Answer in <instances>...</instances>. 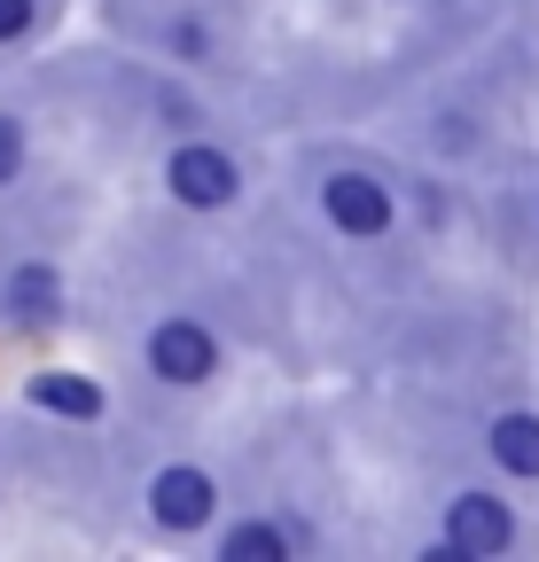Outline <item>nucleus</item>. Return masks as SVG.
Wrapping results in <instances>:
<instances>
[{
  "label": "nucleus",
  "instance_id": "obj_1",
  "mask_svg": "<svg viewBox=\"0 0 539 562\" xmlns=\"http://www.w3.org/2000/svg\"><path fill=\"white\" fill-rule=\"evenodd\" d=\"M165 180H172V195H180L188 211H220V203L235 195V165H227L220 149H180V157L165 165Z\"/></svg>",
  "mask_w": 539,
  "mask_h": 562
},
{
  "label": "nucleus",
  "instance_id": "obj_2",
  "mask_svg": "<svg viewBox=\"0 0 539 562\" xmlns=\"http://www.w3.org/2000/svg\"><path fill=\"white\" fill-rule=\"evenodd\" d=\"M149 368H157L165 383H204V375H212V336L195 328V321H165V328L149 336Z\"/></svg>",
  "mask_w": 539,
  "mask_h": 562
},
{
  "label": "nucleus",
  "instance_id": "obj_3",
  "mask_svg": "<svg viewBox=\"0 0 539 562\" xmlns=\"http://www.w3.org/2000/svg\"><path fill=\"white\" fill-rule=\"evenodd\" d=\"M446 547L453 554H501L508 547V508L485 501V492H461L453 516H446Z\"/></svg>",
  "mask_w": 539,
  "mask_h": 562
},
{
  "label": "nucleus",
  "instance_id": "obj_4",
  "mask_svg": "<svg viewBox=\"0 0 539 562\" xmlns=\"http://www.w3.org/2000/svg\"><path fill=\"white\" fill-rule=\"evenodd\" d=\"M328 220L345 227V235H383L391 195H383L368 172H336V180H328Z\"/></svg>",
  "mask_w": 539,
  "mask_h": 562
},
{
  "label": "nucleus",
  "instance_id": "obj_5",
  "mask_svg": "<svg viewBox=\"0 0 539 562\" xmlns=\"http://www.w3.org/2000/svg\"><path fill=\"white\" fill-rule=\"evenodd\" d=\"M149 508H157V524L195 531V524L212 516V476H204V469H165V476L149 484Z\"/></svg>",
  "mask_w": 539,
  "mask_h": 562
},
{
  "label": "nucleus",
  "instance_id": "obj_6",
  "mask_svg": "<svg viewBox=\"0 0 539 562\" xmlns=\"http://www.w3.org/2000/svg\"><path fill=\"white\" fill-rule=\"evenodd\" d=\"M493 461L508 476H539V414H501L493 422Z\"/></svg>",
  "mask_w": 539,
  "mask_h": 562
},
{
  "label": "nucleus",
  "instance_id": "obj_7",
  "mask_svg": "<svg viewBox=\"0 0 539 562\" xmlns=\"http://www.w3.org/2000/svg\"><path fill=\"white\" fill-rule=\"evenodd\" d=\"M32 406H47V414H71V422H94L102 414V391L87 383V375H32Z\"/></svg>",
  "mask_w": 539,
  "mask_h": 562
},
{
  "label": "nucleus",
  "instance_id": "obj_8",
  "mask_svg": "<svg viewBox=\"0 0 539 562\" xmlns=\"http://www.w3.org/2000/svg\"><path fill=\"white\" fill-rule=\"evenodd\" d=\"M55 297H63V281H55L47 266H24V273L9 281V313H16V321H47Z\"/></svg>",
  "mask_w": 539,
  "mask_h": 562
},
{
  "label": "nucleus",
  "instance_id": "obj_9",
  "mask_svg": "<svg viewBox=\"0 0 539 562\" xmlns=\"http://www.w3.org/2000/svg\"><path fill=\"white\" fill-rule=\"evenodd\" d=\"M227 562H282V539L258 531V524H243V531H227Z\"/></svg>",
  "mask_w": 539,
  "mask_h": 562
},
{
  "label": "nucleus",
  "instance_id": "obj_10",
  "mask_svg": "<svg viewBox=\"0 0 539 562\" xmlns=\"http://www.w3.org/2000/svg\"><path fill=\"white\" fill-rule=\"evenodd\" d=\"M16 165H24V125L0 117V180H16Z\"/></svg>",
  "mask_w": 539,
  "mask_h": 562
},
{
  "label": "nucleus",
  "instance_id": "obj_11",
  "mask_svg": "<svg viewBox=\"0 0 539 562\" xmlns=\"http://www.w3.org/2000/svg\"><path fill=\"white\" fill-rule=\"evenodd\" d=\"M32 32V0H0V40H24Z\"/></svg>",
  "mask_w": 539,
  "mask_h": 562
}]
</instances>
